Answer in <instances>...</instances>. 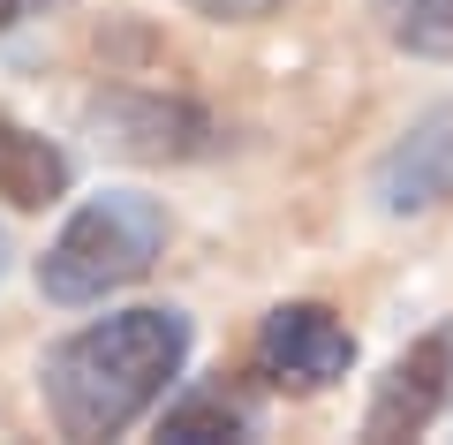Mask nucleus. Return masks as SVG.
<instances>
[{
	"mask_svg": "<svg viewBox=\"0 0 453 445\" xmlns=\"http://www.w3.org/2000/svg\"><path fill=\"white\" fill-rule=\"evenodd\" d=\"M189 348H196L189 310L174 303H136V310L76 325L38 363L46 423L61 438H121L174 393V378L189 370Z\"/></svg>",
	"mask_w": 453,
	"mask_h": 445,
	"instance_id": "1",
	"label": "nucleus"
},
{
	"mask_svg": "<svg viewBox=\"0 0 453 445\" xmlns=\"http://www.w3.org/2000/svg\"><path fill=\"white\" fill-rule=\"evenodd\" d=\"M166 257V204L144 189H98L68 211V226L38 257V295L53 310H91L136 287Z\"/></svg>",
	"mask_w": 453,
	"mask_h": 445,
	"instance_id": "2",
	"label": "nucleus"
},
{
	"mask_svg": "<svg viewBox=\"0 0 453 445\" xmlns=\"http://www.w3.org/2000/svg\"><path fill=\"white\" fill-rule=\"evenodd\" d=\"M250 363H257V378L273 393H333L356 370V333H348V318L333 303H280V310H265Z\"/></svg>",
	"mask_w": 453,
	"mask_h": 445,
	"instance_id": "3",
	"label": "nucleus"
},
{
	"mask_svg": "<svg viewBox=\"0 0 453 445\" xmlns=\"http://www.w3.org/2000/svg\"><path fill=\"white\" fill-rule=\"evenodd\" d=\"M91 128L98 143H113L121 159H144V166H181L219 151V121L174 91H106L91 98Z\"/></svg>",
	"mask_w": 453,
	"mask_h": 445,
	"instance_id": "4",
	"label": "nucleus"
},
{
	"mask_svg": "<svg viewBox=\"0 0 453 445\" xmlns=\"http://www.w3.org/2000/svg\"><path fill=\"white\" fill-rule=\"evenodd\" d=\"M446 400H453V325L408 340L386 363L371 408H363V438H423L446 415Z\"/></svg>",
	"mask_w": 453,
	"mask_h": 445,
	"instance_id": "5",
	"label": "nucleus"
},
{
	"mask_svg": "<svg viewBox=\"0 0 453 445\" xmlns=\"http://www.w3.org/2000/svg\"><path fill=\"white\" fill-rule=\"evenodd\" d=\"M371 196H378V211H393V219L438 211L453 196V98L431 106V113H416V121L393 136V151L371 174Z\"/></svg>",
	"mask_w": 453,
	"mask_h": 445,
	"instance_id": "6",
	"label": "nucleus"
},
{
	"mask_svg": "<svg viewBox=\"0 0 453 445\" xmlns=\"http://www.w3.org/2000/svg\"><path fill=\"white\" fill-rule=\"evenodd\" d=\"M68 181H76V159H68L53 136H38L31 121H16V113H0V204L16 211H46L68 196Z\"/></svg>",
	"mask_w": 453,
	"mask_h": 445,
	"instance_id": "7",
	"label": "nucleus"
},
{
	"mask_svg": "<svg viewBox=\"0 0 453 445\" xmlns=\"http://www.w3.org/2000/svg\"><path fill=\"white\" fill-rule=\"evenodd\" d=\"M378 31L416 61H453V0H371Z\"/></svg>",
	"mask_w": 453,
	"mask_h": 445,
	"instance_id": "8",
	"label": "nucleus"
},
{
	"mask_svg": "<svg viewBox=\"0 0 453 445\" xmlns=\"http://www.w3.org/2000/svg\"><path fill=\"white\" fill-rule=\"evenodd\" d=\"M159 438H181V445L250 438V415H242V400H226V393H181L159 408Z\"/></svg>",
	"mask_w": 453,
	"mask_h": 445,
	"instance_id": "9",
	"label": "nucleus"
},
{
	"mask_svg": "<svg viewBox=\"0 0 453 445\" xmlns=\"http://www.w3.org/2000/svg\"><path fill=\"white\" fill-rule=\"evenodd\" d=\"M189 16H204V23H265V16H280L288 0H181Z\"/></svg>",
	"mask_w": 453,
	"mask_h": 445,
	"instance_id": "10",
	"label": "nucleus"
},
{
	"mask_svg": "<svg viewBox=\"0 0 453 445\" xmlns=\"http://www.w3.org/2000/svg\"><path fill=\"white\" fill-rule=\"evenodd\" d=\"M23 16H31V0H0V31H16Z\"/></svg>",
	"mask_w": 453,
	"mask_h": 445,
	"instance_id": "11",
	"label": "nucleus"
},
{
	"mask_svg": "<svg viewBox=\"0 0 453 445\" xmlns=\"http://www.w3.org/2000/svg\"><path fill=\"white\" fill-rule=\"evenodd\" d=\"M0 272H8V242H0Z\"/></svg>",
	"mask_w": 453,
	"mask_h": 445,
	"instance_id": "12",
	"label": "nucleus"
}]
</instances>
